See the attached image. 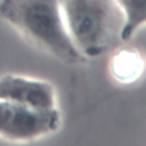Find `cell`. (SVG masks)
I'll use <instances>...</instances> for the list:
<instances>
[{
	"mask_svg": "<svg viewBox=\"0 0 146 146\" xmlns=\"http://www.w3.org/2000/svg\"><path fill=\"white\" fill-rule=\"evenodd\" d=\"M0 16L54 57L66 63L82 59L66 30L59 0H1Z\"/></svg>",
	"mask_w": 146,
	"mask_h": 146,
	"instance_id": "cell-1",
	"label": "cell"
},
{
	"mask_svg": "<svg viewBox=\"0 0 146 146\" xmlns=\"http://www.w3.org/2000/svg\"><path fill=\"white\" fill-rule=\"evenodd\" d=\"M66 30L84 57H98L123 40L125 16L116 0H59Z\"/></svg>",
	"mask_w": 146,
	"mask_h": 146,
	"instance_id": "cell-2",
	"label": "cell"
},
{
	"mask_svg": "<svg viewBox=\"0 0 146 146\" xmlns=\"http://www.w3.org/2000/svg\"><path fill=\"white\" fill-rule=\"evenodd\" d=\"M60 125L55 108H36L0 99V137L11 141H29L47 136Z\"/></svg>",
	"mask_w": 146,
	"mask_h": 146,
	"instance_id": "cell-3",
	"label": "cell"
},
{
	"mask_svg": "<svg viewBox=\"0 0 146 146\" xmlns=\"http://www.w3.org/2000/svg\"><path fill=\"white\" fill-rule=\"evenodd\" d=\"M0 99L36 108H55L54 87L46 81L17 74L0 76Z\"/></svg>",
	"mask_w": 146,
	"mask_h": 146,
	"instance_id": "cell-4",
	"label": "cell"
},
{
	"mask_svg": "<svg viewBox=\"0 0 146 146\" xmlns=\"http://www.w3.org/2000/svg\"><path fill=\"white\" fill-rule=\"evenodd\" d=\"M125 16L122 40L127 41L135 31L146 24V0H116Z\"/></svg>",
	"mask_w": 146,
	"mask_h": 146,
	"instance_id": "cell-5",
	"label": "cell"
}]
</instances>
